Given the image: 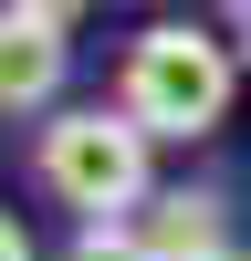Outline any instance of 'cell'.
<instances>
[{"mask_svg":"<svg viewBox=\"0 0 251 261\" xmlns=\"http://www.w3.org/2000/svg\"><path fill=\"white\" fill-rule=\"evenodd\" d=\"M230 94H241V53L220 32H199V21H157L115 63V105L146 136H209L230 115Z\"/></svg>","mask_w":251,"mask_h":261,"instance_id":"1","label":"cell"},{"mask_svg":"<svg viewBox=\"0 0 251 261\" xmlns=\"http://www.w3.org/2000/svg\"><path fill=\"white\" fill-rule=\"evenodd\" d=\"M21 11H42V21H63V32H73V21L94 11V0H21Z\"/></svg>","mask_w":251,"mask_h":261,"instance_id":"6","label":"cell"},{"mask_svg":"<svg viewBox=\"0 0 251 261\" xmlns=\"http://www.w3.org/2000/svg\"><path fill=\"white\" fill-rule=\"evenodd\" d=\"M220 11H230V32H241V21H251V0H220Z\"/></svg>","mask_w":251,"mask_h":261,"instance_id":"8","label":"cell"},{"mask_svg":"<svg viewBox=\"0 0 251 261\" xmlns=\"http://www.w3.org/2000/svg\"><path fill=\"white\" fill-rule=\"evenodd\" d=\"M230 261H241V251H230Z\"/></svg>","mask_w":251,"mask_h":261,"instance_id":"10","label":"cell"},{"mask_svg":"<svg viewBox=\"0 0 251 261\" xmlns=\"http://www.w3.org/2000/svg\"><path fill=\"white\" fill-rule=\"evenodd\" d=\"M63 261H157V241H146L136 220H94V230H73Z\"/></svg>","mask_w":251,"mask_h":261,"instance_id":"5","label":"cell"},{"mask_svg":"<svg viewBox=\"0 0 251 261\" xmlns=\"http://www.w3.org/2000/svg\"><path fill=\"white\" fill-rule=\"evenodd\" d=\"M146 125L126 115V105H63L53 125H42V188H53L63 209H84V230L94 220H126V209H146L157 188H146Z\"/></svg>","mask_w":251,"mask_h":261,"instance_id":"2","label":"cell"},{"mask_svg":"<svg viewBox=\"0 0 251 261\" xmlns=\"http://www.w3.org/2000/svg\"><path fill=\"white\" fill-rule=\"evenodd\" d=\"M63 94V21H42V11H0V105L11 115H42V105Z\"/></svg>","mask_w":251,"mask_h":261,"instance_id":"3","label":"cell"},{"mask_svg":"<svg viewBox=\"0 0 251 261\" xmlns=\"http://www.w3.org/2000/svg\"><path fill=\"white\" fill-rule=\"evenodd\" d=\"M241 63H251V21H241Z\"/></svg>","mask_w":251,"mask_h":261,"instance_id":"9","label":"cell"},{"mask_svg":"<svg viewBox=\"0 0 251 261\" xmlns=\"http://www.w3.org/2000/svg\"><path fill=\"white\" fill-rule=\"evenodd\" d=\"M0 261H32V230H21V220L0 230Z\"/></svg>","mask_w":251,"mask_h":261,"instance_id":"7","label":"cell"},{"mask_svg":"<svg viewBox=\"0 0 251 261\" xmlns=\"http://www.w3.org/2000/svg\"><path fill=\"white\" fill-rule=\"evenodd\" d=\"M136 230L157 241V261H230V230H220V199L209 188H157Z\"/></svg>","mask_w":251,"mask_h":261,"instance_id":"4","label":"cell"}]
</instances>
